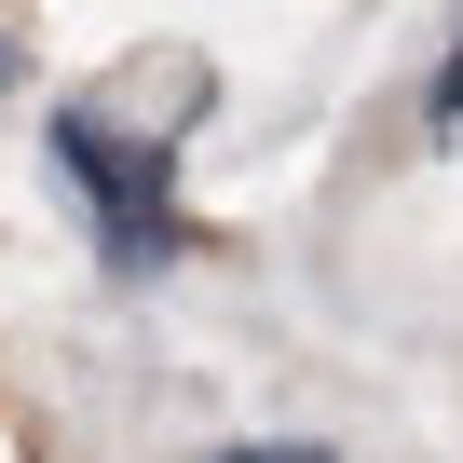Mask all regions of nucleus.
Returning <instances> with one entry per match:
<instances>
[{
	"label": "nucleus",
	"mask_w": 463,
	"mask_h": 463,
	"mask_svg": "<svg viewBox=\"0 0 463 463\" xmlns=\"http://www.w3.org/2000/svg\"><path fill=\"white\" fill-rule=\"evenodd\" d=\"M55 177L96 204V246H109V273H164L177 260V150L164 137H123L109 109H55Z\"/></svg>",
	"instance_id": "f257e3e1"
},
{
	"label": "nucleus",
	"mask_w": 463,
	"mask_h": 463,
	"mask_svg": "<svg viewBox=\"0 0 463 463\" xmlns=\"http://www.w3.org/2000/svg\"><path fill=\"white\" fill-rule=\"evenodd\" d=\"M422 109H436V123H463V55L436 69V96H422Z\"/></svg>",
	"instance_id": "f03ea898"
},
{
	"label": "nucleus",
	"mask_w": 463,
	"mask_h": 463,
	"mask_svg": "<svg viewBox=\"0 0 463 463\" xmlns=\"http://www.w3.org/2000/svg\"><path fill=\"white\" fill-rule=\"evenodd\" d=\"M218 463H327V449H300V436H287V449H218Z\"/></svg>",
	"instance_id": "7ed1b4c3"
},
{
	"label": "nucleus",
	"mask_w": 463,
	"mask_h": 463,
	"mask_svg": "<svg viewBox=\"0 0 463 463\" xmlns=\"http://www.w3.org/2000/svg\"><path fill=\"white\" fill-rule=\"evenodd\" d=\"M0 82H14V42H0Z\"/></svg>",
	"instance_id": "20e7f679"
}]
</instances>
